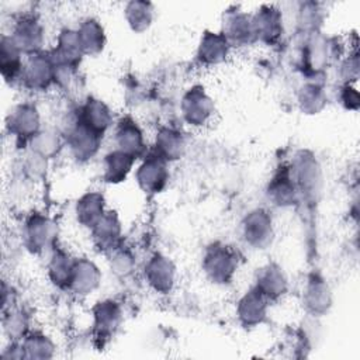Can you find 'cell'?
I'll list each match as a JSON object with an SVG mask.
<instances>
[{
  "label": "cell",
  "mask_w": 360,
  "mask_h": 360,
  "mask_svg": "<svg viewBox=\"0 0 360 360\" xmlns=\"http://www.w3.org/2000/svg\"><path fill=\"white\" fill-rule=\"evenodd\" d=\"M238 263V253L232 246L214 242L205 248L202 256V271L211 283L225 285L233 280Z\"/></svg>",
  "instance_id": "1"
},
{
  "label": "cell",
  "mask_w": 360,
  "mask_h": 360,
  "mask_svg": "<svg viewBox=\"0 0 360 360\" xmlns=\"http://www.w3.org/2000/svg\"><path fill=\"white\" fill-rule=\"evenodd\" d=\"M58 229L55 222L44 214H31L22 226L25 248L35 255L44 253L55 246Z\"/></svg>",
  "instance_id": "2"
},
{
  "label": "cell",
  "mask_w": 360,
  "mask_h": 360,
  "mask_svg": "<svg viewBox=\"0 0 360 360\" xmlns=\"http://www.w3.org/2000/svg\"><path fill=\"white\" fill-rule=\"evenodd\" d=\"M291 177L298 188L300 197H315L321 186V167L312 153L301 150L290 166Z\"/></svg>",
  "instance_id": "3"
},
{
  "label": "cell",
  "mask_w": 360,
  "mask_h": 360,
  "mask_svg": "<svg viewBox=\"0 0 360 360\" xmlns=\"http://www.w3.org/2000/svg\"><path fill=\"white\" fill-rule=\"evenodd\" d=\"M6 128L18 142H30L41 131V117L32 103H20L14 105L7 118Z\"/></svg>",
  "instance_id": "4"
},
{
  "label": "cell",
  "mask_w": 360,
  "mask_h": 360,
  "mask_svg": "<svg viewBox=\"0 0 360 360\" xmlns=\"http://www.w3.org/2000/svg\"><path fill=\"white\" fill-rule=\"evenodd\" d=\"M55 77V59L52 53L37 52L28 55L24 62L21 82L25 87L34 91H44L52 83Z\"/></svg>",
  "instance_id": "5"
},
{
  "label": "cell",
  "mask_w": 360,
  "mask_h": 360,
  "mask_svg": "<svg viewBox=\"0 0 360 360\" xmlns=\"http://www.w3.org/2000/svg\"><path fill=\"white\" fill-rule=\"evenodd\" d=\"M103 136L100 132L91 129L76 118L75 124L66 134V143L72 156L79 162H87L96 156L101 146Z\"/></svg>",
  "instance_id": "6"
},
{
  "label": "cell",
  "mask_w": 360,
  "mask_h": 360,
  "mask_svg": "<svg viewBox=\"0 0 360 360\" xmlns=\"http://www.w3.org/2000/svg\"><path fill=\"white\" fill-rule=\"evenodd\" d=\"M242 235L245 242L253 249H266L274 238L273 219L269 211L256 208L250 211L242 222Z\"/></svg>",
  "instance_id": "7"
},
{
  "label": "cell",
  "mask_w": 360,
  "mask_h": 360,
  "mask_svg": "<svg viewBox=\"0 0 360 360\" xmlns=\"http://www.w3.org/2000/svg\"><path fill=\"white\" fill-rule=\"evenodd\" d=\"M180 110L184 121L188 125L202 127L214 114V103L202 86H193L184 93L180 103Z\"/></svg>",
  "instance_id": "8"
},
{
  "label": "cell",
  "mask_w": 360,
  "mask_h": 360,
  "mask_svg": "<svg viewBox=\"0 0 360 360\" xmlns=\"http://www.w3.org/2000/svg\"><path fill=\"white\" fill-rule=\"evenodd\" d=\"M136 183L142 191L148 194L160 193L169 180L167 162L156 152L145 156L139 167L136 169Z\"/></svg>",
  "instance_id": "9"
},
{
  "label": "cell",
  "mask_w": 360,
  "mask_h": 360,
  "mask_svg": "<svg viewBox=\"0 0 360 360\" xmlns=\"http://www.w3.org/2000/svg\"><path fill=\"white\" fill-rule=\"evenodd\" d=\"M10 37L15 42V45L20 48V51L24 55H34L37 52H41V48L44 45V27L39 22V20L35 15H21L11 30Z\"/></svg>",
  "instance_id": "10"
},
{
  "label": "cell",
  "mask_w": 360,
  "mask_h": 360,
  "mask_svg": "<svg viewBox=\"0 0 360 360\" xmlns=\"http://www.w3.org/2000/svg\"><path fill=\"white\" fill-rule=\"evenodd\" d=\"M143 276L152 290L160 294L172 291L176 280V267L173 262L160 253H155L143 267Z\"/></svg>",
  "instance_id": "11"
},
{
  "label": "cell",
  "mask_w": 360,
  "mask_h": 360,
  "mask_svg": "<svg viewBox=\"0 0 360 360\" xmlns=\"http://www.w3.org/2000/svg\"><path fill=\"white\" fill-rule=\"evenodd\" d=\"M222 34L231 44V46H242L252 44L255 38L252 15L239 8L226 10L222 20Z\"/></svg>",
  "instance_id": "12"
},
{
  "label": "cell",
  "mask_w": 360,
  "mask_h": 360,
  "mask_svg": "<svg viewBox=\"0 0 360 360\" xmlns=\"http://www.w3.org/2000/svg\"><path fill=\"white\" fill-rule=\"evenodd\" d=\"M255 38L273 45L280 41L283 35V14L274 6H262L253 15Z\"/></svg>",
  "instance_id": "13"
},
{
  "label": "cell",
  "mask_w": 360,
  "mask_h": 360,
  "mask_svg": "<svg viewBox=\"0 0 360 360\" xmlns=\"http://www.w3.org/2000/svg\"><path fill=\"white\" fill-rule=\"evenodd\" d=\"M269 300L256 288L246 291L236 305V315L239 322L246 328H253L264 322L269 309Z\"/></svg>",
  "instance_id": "14"
},
{
  "label": "cell",
  "mask_w": 360,
  "mask_h": 360,
  "mask_svg": "<svg viewBox=\"0 0 360 360\" xmlns=\"http://www.w3.org/2000/svg\"><path fill=\"white\" fill-rule=\"evenodd\" d=\"M114 141L117 149L131 155L132 158H139L146 150L145 136L141 127L131 117H124L118 121L114 132Z\"/></svg>",
  "instance_id": "15"
},
{
  "label": "cell",
  "mask_w": 360,
  "mask_h": 360,
  "mask_svg": "<svg viewBox=\"0 0 360 360\" xmlns=\"http://www.w3.org/2000/svg\"><path fill=\"white\" fill-rule=\"evenodd\" d=\"M332 304V294L328 283L318 274L308 277L302 290V305L314 316L328 312Z\"/></svg>",
  "instance_id": "16"
},
{
  "label": "cell",
  "mask_w": 360,
  "mask_h": 360,
  "mask_svg": "<svg viewBox=\"0 0 360 360\" xmlns=\"http://www.w3.org/2000/svg\"><path fill=\"white\" fill-rule=\"evenodd\" d=\"M100 281H101V273L91 260L86 257L75 259L72 278L68 290H70L76 295L86 297L91 294L94 290H97V287L100 285Z\"/></svg>",
  "instance_id": "17"
},
{
  "label": "cell",
  "mask_w": 360,
  "mask_h": 360,
  "mask_svg": "<svg viewBox=\"0 0 360 360\" xmlns=\"http://www.w3.org/2000/svg\"><path fill=\"white\" fill-rule=\"evenodd\" d=\"M94 245L104 252H112L120 246L121 239V222L118 214L112 210H107L97 224L90 229Z\"/></svg>",
  "instance_id": "18"
},
{
  "label": "cell",
  "mask_w": 360,
  "mask_h": 360,
  "mask_svg": "<svg viewBox=\"0 0 360 360\" xmlns=\"http://www.w3.org/2000/svg\"><path fill=\"white\" fill-rule=\"evenodd\" d=\"M255 287L269 301H274L287 292L288 281L283 269L278 264L269 263L257 270Z\"/></svg>",
  "instance_id": "19"
},
{
  "label": "cell",
  "mask_w": 360,
  "mask_h": 360,
  "mask_svg": "<svg viewBox=\"0 0 360 360\" xmlns=\"http://www.w3.org/2000/svg\"><path fill=\"white\" fill-rule=\"evenodd\" d=\"M231 44L222 32L205 31L197 48V59L207 66L224 62L229 55Z\"/></svg>",
  "instance_id": "20"
},
{
  "label": "cell",
  "mask_w": 360,
  "mask_h": 360,
  "mask_svg": "<svg viewBox=\"0 0 360 360\" xmlns=\"http://www.w3.org/2000/svg\"><path fill=\"white\" fill-rule=\"evenodd\" d=\"M22 52L15 45L10 35H1L0 39V70L3 79L13 84L17 80H21L24 60Z\"/></svg>",
  "instance_id": "21"
},
{
  "label": "cell",
  "mask_w": 360,
  "mask_h": 360,
  "mask_svg": "<svg viewBox=\"0 0 360 360\" xmlns=\"http://www.w3.org/2000/svg\"><path fill=\"white\" fill-rule=\"evenodd\" d=\"M267 194L271 202L278 207H291L300 201V193L291 177L290 167H283L276 173L269 184Z\"/></svg>",
  "instance_id": "22"
},
{
  "label": "cell",
  "mask_w": 360,
  "mask_h": 360,
  "mask_svg": "<svg viewBox=\"0 0 360 360\" xmlns=\"http://www.w3.org/2000/svg\"><path fill=\"white\" fill-rule=\"evenodd\" d=\"M52 56L56 62L65 63L77 69L82 58L84 56V52L76 30L65 28L59 32Z\"/></svg>",
  "instance_id": "23"
},
{
  "label": "cell",
  "mask_w": 360,
  "mask_h": 360,
  "mask_svg": "<svg viewBox=\"0 0 360 360\" xmlns=\"http://www.w3.org/2000/svg\"><path fill=\"white\" fill-rule=\"evenodd\" d=\"M77 118L91 129L104 135L112 124V112L108 105L94 97H89L80 107Z\"/></svg>",
  "instance_id": "24"
},
{
  "label": "cell",
  "mask_w": 360,
  "mask_h": 360,
  "mask_svg": "<svg viewBox=\"0 0 360 360\" xmlns=\"http://www.w3.org/2000/svg\"><path fill=\"white\" fill-rule=\"evenodd\" d=\"M105 211V198L98 191H87L86 194H83L77 200L75 208L77 222L89 229H91L97 224V221L104 215Z\"/></svg>",
  "instance_id": "25"
},
{
  "label": "cell",
  "mask_w": 360,
  "mask_h": 360,
  "mask_svg": "<svg viewBox=\"0 0 360 360\" xmlns=\"http://www.w3.org/2000/svg\"><path fill=\"white\" fill-rule=\"evenodd\" d=\"M186 150V141L181 132L174 128L163 127L158 131L155 138V152L166 162L180 159Z\"/></svg>",
  "instance_id": "26"
},
{
  "label": "cell",
  "mask_w": 360,
  "mask_h": 360,
  "mask_svg": "<svg viewBox=\"0 0 360 360\" xmlns=\"http://www.w3.org/2000/svg\"><path fill=\"white\" fill-rule=\"evenodd\" d=\"M84 55H98L105 46V32L101 22L94 17L84 18L76 30Z\"/></svg>",
  "instance_id": "27"
},
{
  "label": "cell",
  "mask_w": 360,
  "mask_h": 360,
  "mask_svg": "<svg viewBox=\"0 0 360 360\" xmlns=\"http://www.w3.org/2000/svg\"><path fill=\"white\" fill-rule=\"evenodd\" d=\"M134 162H135V158H132L131 155H128L120 149H114V150L108 152L103 159L104 181L111 183V184L124 181L127 179V176L129 174V172L134 166Z\"/></svg>",
  "instance_id": "28"
},
{
  "label": "cell",
  "mask_w": 360,
  "mask_h": 360,
  "mask_svg": "<svg viewBox=\"0 0 360 360\" xmlns=\"http://www.w3.org/2000/svg\"><path fill=\"white\" fill-rule=\"evenodd\" d=\"M302 62L311 75H318L328 62V41L319 32L308 34L302 48Z\"/></svg>",
  "instance_id": "29"
},
{
  "label": "cell",
  "mask_w": 360,
  "mask_h": 360,
  "mask_svg": "<svg viewBox=\"0 0 360 360\" xmlns=\"http://www.w3.org/2000/svg\"><path fill=\"white\" fill-rule=\"evenodd\" d=\"M93 319L94 328L98 335H110L112 333L121 323L122 311L118 302L112 300H104L94 305L93 308Z\"/></svg>",
  "instance_id": "30"
},
{
  "label": "cell",
  "mask_w": 360,
  "mask_h": 360,
  "mask_svg": "<svg viewBox=\"0 0 360 360\" xmlns=\"http://www.w3.org/2000/svg\"><path fill=\"white\" fill-rule=\"evenodd\" d=\"M75 259L62 249H53L48 262V276L59 288H69Z\"/></svg>",
  "instance_id": "31"
},
{
  "label": "cell",
  "mask_w": 360,
  "mask_h": 360,
  "mask_svg": "<svg viewBox=\"0 0 360 360\" xmlns=\"http://www.w3.org/2000/svg\"><path fill=\"white\" fill-rule=\"evenodd\" d=\"M153 4L142 0H132L125 4L124 17L134 32L146 31L153 21Z\"/></svg>",
  "instance_id": "32"
},
{
  "label": "cell",
  "mask_w": 360,
  "mask_h": 360,
  "mask_svg": "<svg viewBox=\"0 0 360 360\" xmlns=\"http://www.w3.org/2000/svg\"><path fill=\"white\" fill-rule=\"evenodd\" d=\"M298 104L305 114H318L326 104V94L321 83L311 80L298 91Z\"/></svg>",
  "instance_id": "33"
},
{
  "label": "cell",
  "mask_w": 360,
  "mask_h": 360,
  "mask_svg": "<svg viewBox=\"0 0 360 360\" xmlns=\"http://www.w3.org/2000/svg\"><path fill=\"white\" fill-rule=\"evenodd\" d=\"M3 330L8 336L10 340H18L24 339V336L28 333V325L30 318L21 308L8 307L3 309Z\"/></svg>",
  "instance_id": "34"
},
{
  "label": "cell",
  "mask_w": 360,
  "mask_h": 360,
  "mask_svg": "<svg viewBox=\"0 0 360 360\" xmlns=\"http://www.w3.org/2000/svg\"><path fill=\"white\" fill-rule=\"evenodd\" d=\"M30 148L45 159H51L59 153L62 148V138L55 129H41L30 141Z\"/></svg>",
  "instance_id": "35"
},
{
  "label": "cell",
  "mask_w": 360,
  "mask_h": 360,
  "mask_svg": "<svg viewBox=\"0 0 360 360\" xmlns=\"http://www.w3.org/2000/svg\"><path fill=\"white\" fill-rule=\"evenodd\" d=\"M21 345L25 353V359H49L53 356L55 346L52 340L44 333H27Z\"/></svg>",
  "instance_id": "36"
},
{
  "label": "cell",
  "mask_w": 360,
  "mask_h": 360,
  "mask_svg": "<svg viewBox=\"0 0 360 360\" xmlns=\"http://www.w3.org/2000/svg\"><path fill=\"white\" fill-rule=\"evenodd\" d=\"M297 24L300 30L305 34L318 32L319 25L322 24V10L316 3H304L301 4L297 15Z\"/></svg>",
  "instance_id": "37"
},
{
  "label": "cell",
  "mask_w": 360,
  "mask_h": 360,
  "mask_svg": "<svg viewBox=\"0 0 360 360\" xmlns=\"http://www.w3.org/2000/svg\"><path fill=\"white\" fill-rule=\"evenodd\" d=\"M21 167H22V173L27 179L32 180V181H37V180H41L45 176L46 167H48V159H45L44 156L30 150L24 156Z\"/></svg>",
  "instance_id": "38"
},
{
  "label": "cell",
  "mask_w": 360,
  "mask_h": 360,
  "mask_svg": "<svg viewBox=\"0 0 360 360\" xmlns=\"http://www.w3.org/2000/svg\"><path fill=\"white\" fill-rule=\"evenodd\" d=\"M111 253V259H110V267L111 270L117 274V276H128L134 266H135V257L134 255L128 250V249H124L122 246H118L115 248Z\"/></svg>",
  "instance_id": "39"
},
{
  "label": "cell",
  "mask_w": 360,
  "mask_h": 360,
  "mask_svg": "<svg viewBox=\"0 0 360 360\" xmlns=\"http://www.w3.org/2000/svg\"><path fill=\"white\" fill-rule=\"evenodd\" d=\"M340 100L346 108H357V105H359V94L354 89L349 87V84L342 89Z\"/></svg>",
  "instance_id": "40"
}]
</instances>
